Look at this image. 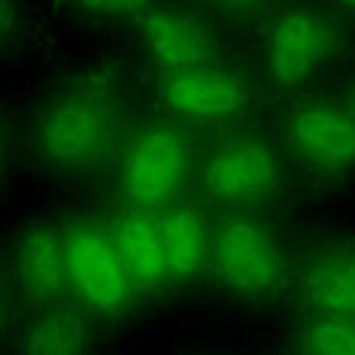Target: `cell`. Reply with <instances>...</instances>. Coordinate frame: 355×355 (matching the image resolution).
<instances>
[{
  "label": "cell",
  "instance_id": "cell-11",
  "mask_svg": "<svg viewBox=\"0 0 355 355\" xmlns=\"http://www.w3.org/2000/svg\"><path fill=\"white\" fill-rule=\"evenodd\" d=\"M155 219L171 282H191L200 277L209 268V234H213V222L204 207L180 198L164 209H155Z\"/></svg>",
  "mask_w": 355,
  "mask_h": 355
},
{
  "label": "cell",
  "instance_id": "cell-10",
  "mask_svg": "<svg viewBox=\"0 0 355 355\" xmlns=\"http://www.w3.org/2000/svg\"><path fill=\"white\" fill-rule=\"evenodd\" d=\"M15 288L31 306H49L70 297L67 279V243L64 225L34 222L15 240L12 249Z\"/></svg>",
  "mask_w": 355,
  "mask_h": 355
},
{
  "label": "cell",
  "instance_id": "cell-4",
  "mask_svg": "<svg viewBox=\"0 0 355 355\" xmlns=\"http://www.w3.org/2000/svg\"><path fill=\"white\" fill-rule=\"evenodd\" d=\"M209 270L240 297H268L286 277V258L268 222L246 209H228L213 222Z\"/></svg>",
  "mask_w": 355,
  "mask_h": 355
},
{
  "label": "cell",
  "instance_id": "cell-16",
  "mask_svg": "<svg viewBox=\"0 0 355 355\" xmlns=\"http://www.w3.org/2000/svg\"><path fill=\"white\" fill-rule=\"evenodd\" d=\"M161 0H67L83 21L92 25H125V21H140L152 6Z\"/></svg>",
  "mask_w": 355,
  "mask_h": 355
},
{
  "label": "cell",
  "instance_id": "cell-6",
  "mask_svg": "<svg viewBox=\"0 0 355 355\" xmlns=\"http://www.w3.org/2000/svg\"><path fill=\"white\" fill-rule=\"evenodd\" d=\"M67 243V279L70 297L94 316H122L131 310L140 288L134 286L112 231L101 222L64 225Z\"/></svg>",
  "mask_w": 355,
  "mask_h": 355
},
{
  "label": "cell",
  "instance_id": "cell-20",
  "mask_svg": "<svg viewBox=\"0 0 355 355\" xmlns=\"http://www.w3.org/2000/svg\"><path fill=\"white\" fill-rule=\"evenodd\" d=\"M328 6L343 19H355V0H328Z\"/></svg>",
  "mask_w": 355,
  "mask_h": 355
},
{
  "label": "cell",
  "instance_id": "cell-18",
  "mask_svg": "<svg viewBox=\"0 0 355 355\" xmlns=\"http://www.w3.org/2000/svg\"><path fill=\"white\" fill-rule=\"evenodd\" d=\"M10 155H12V128H10V116L0 110V185H3V176L10 171Z\"/></svg>",
  "mask_w": 355,
  "mask_h": 355
},
{
  "label": "cell",
  "instance_id": "cell-3",
  "mask_svg": "<svg viewBox=\"0 0 355 355\" xmlns=\"http://www.w3.org/2000/svg\"><path fill=\"white\" fill-rule=\"evenodd\" d=\"M191 176V146L176 122H146L128 134L119 182L128 207L164 209L182 198Z\"/></svg>",
  "mask_w": 355,
  "mask_h": 355
},
{
  "label": "cell",
  "instance_id": "cell-13",
  "mask_svg": "<svg viewBox=\"0 0 355 355\" xmlns=\"http://www.w3.org/2000/svg\"><path fill=\"white\" fill-rule=\"evenodd\" d=\"M110 231L112 240H116L119 255H122L125 268L140 292H158L164 282H171L164 246H161V234H158V219L152 209L128 207L110 225Z\"/></svg>",
  "mask_w": 355,
  "mask_h": 355
},
{
  "label": "cell",
  "instance_id": "cell-1",
  "mask_svg": "<svg viewBox=\"0 0 355 355\" xmlns=\"http://www.w3.org/2000/svg\"><path fill=\"white\" fill-rule=\"evenodd\" d=\"M131 125V83L119 67H79L55 79L25 122L31 161L55 180H85L122 152Z\"/></svg>",
  "mask_w": 355,
  "mask_h": 355
},
{
  "label": "cell",
  "instance_id": "cell-2",
  "mask_svg": "<svg viewBox=\"0 0 355 355\" xmlns=\"http://www.w3.org/2000/svg\"><path fill=\"white\" fill-rule=\"evenodd\" d=\"M343 40V15H337L331 6H282L264 28V73L279 92H297L340 55Z\"/></svg>",
  "mask_w": 355,
  "mask_h": 355
},
{
  "label": "cell",
  "instance_id": "cell-12",
  "mask_svg": "<svg viewBox=\"0 0 355 355\" xmlns=\"http://www.w3.org/2000/svg\"><path fill=\"white\" fill-rule=\"evenodd\" d=\"M297 288L310 310L355 316V243H325L304 261Z\"/></svg>",
  "mask_w": 355,
  "mask_h": 355
},
{
  "label": "cell",
  "instance_id": "cell-15",
  "mask_svg": "<svg viewBox=\"0 0 355 355\" xmlns=\"http://www.w3.org/2000/svg\"><path fill=\"white\" fill-rule=\"evenodd\" d=\"M297 349L316 355H355V316L313 310L297 331Z\"/></svg>",
  "mask_w": 355,
  "mask_h": 355
},
{
  "label": "cell",
  "instance_id": "cell-19",
  "mask_svg": "<svg viewBox=\"0 0 355 355\" xmlns=\"http://www.w3.org/2000/svg\"><path fill=\"white\" fill-rule=\"evenodd\" d=\"M207 3L219 6V10H228V12H264V10H270L277 0H207Z\"/></svg>",
  "mask_w": 355,
  "mask_h": 355
},
{
  "label": "cell",
  "instance_id": "cell-7",
  "mask_svg": "<svg viewBox=\"0 0 355 355\" xmlns=\"http://www.w3.org/2000/svg\"><path fill=\"white\" fill-rule=\"evenodd\" d=\"M286 146L301 173L343 180L355 173V112L331 98L297 103L286 125Z\"/></svg>",
  "mask_w": 355,
  "mask_h": 355
},
{
  "label": "cell",
  "instance_id": "cell-22",
  "mask_svg": "<svg viewBox=\"0 0 355 355\" xmlns=\"http://www.w3.org/2000/svg\"><path fill=\"white\" fill-rule=\"evenodd\" d=\"M343 101H346V107L355 112V79H352L349 85H346V98H343Z\"/></svg>",
  "mask_w": 355,
  "mask_h": 355
},
{
  "label": "cell",
  "instance_id": "cell-21",
  "mask_svg": "<svg viewBox=\"0 0 355 355\" xmlns=\"http://www.w3.org/2000/svg\"><path fill=\"white\" fill-rule=\"evenodd\" d=\"M3 316H6V279L0 273V325H3Z\"/></svg>",
  "mask_w": 355,
  "mask_h": 355
},
{
  "label": "cell",
  "instance_id": "cell-17",
  "mask_svg": "<svg viewBox=\"0 0 355 355\" xmlns=\"http://www.w3.org/2000/svg\"><path fill=\"white\" fill-rule=\"evenodd\" d=\"M28 34V10L25 0H0V61L25 43Z\"/></svg>",
  "mask_w": 355,
  "mask_h": 355
},
{
  "label": "cell",
  "instance_id": "cell-9",
  "mask_svg": "<svg viewBox=\"0 0 355 355\" xmlns=\"http://www.w3.org/2000/svg\"><path fill=\"white\" fill-rule=\"evenodd\" d=\"M143 52L161 70H182L216 61V34L198 10L161 0L137 21Z\"/></svg>",
  "mask_w": 355,
  "mask_h": 355
},
{
  "label": "cell",
  "instance_id": "cell-5",
  "mask_svg": "<svg viewBox=\"0 0 355 355\" xmlns=\"http://www.w3.org/2000/svg\"><path fill=\"white\" fill-rule=\"evenodd\" d=\"M282 180V158L261 134H228L213 143L198 164V189L204 200L225 209L264 204Z\"/></svg>",
  "mask_w": 355,
  "mask_h": 355
},
{
  "label": "cell",
  "instance_id": "cell-14",
  "mask_svg": "<svg viewBox=\"0 0 355 355\" xmlns=\"http://www.w3.org/2000/svg\"><path fill=\"white\" fill-rule=\"evenodd\" d=\"M85 306L49 304L34 306V313L19 331L15 349L28 355H76L92 349V322L85 316Z\"/></svg>",
  "mask_w": 355,
  "mask_h": 355
},
{
  "label": "cell",
  "instance_id": "cell-8",
  "mask_svg": "<svg viewBox=\"0 0 355 355\" xmlns=\"http://www.w3.org/2000/svg\"><path fill=\"white\" fill-rule=\"evenodd\" d=\"M158 101L180 125H225L246 110L249 85L237 70L207 61L198 67L161 70Z\"/></svg>",
  "mask_w": 355,
  "mask_h": 355
}]
</instances>
